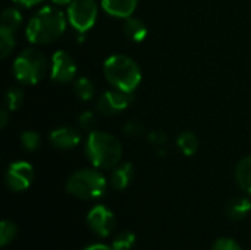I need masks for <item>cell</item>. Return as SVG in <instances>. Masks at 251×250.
<instances>
[{"instance_id": "cell-26", "label": "cell", "mask_w": 251, "mask_h": 250, "mask_svg": "<svg viewBox=\"0 0 251 250\" xmlns=\"http://www.w3.org/2000/svg\"><path fill=\"white\" fill-rule=\"evenodd\" d=\"M212 250H243V249L240 248V245H238L235 240H232V239H229V237H222V239H219V240H216V242H215V245H213Z\"/></svg>"}, {"instance_id": "cell-18", "label": "cell", "mask_w": 251, "mask_h": 250, "mask_svg": "<svg viewBox=\"0 0 251 250\" xmlns=\"http://www.w3.org/2000/svg\"><path fill=\"white\" fill-rule=\"evenodd\" d=\"M176 144L185 156H193L199 150V139L191 131H184L178 136Z\"/></svg>"}, {"instance_id": "cell-20", "label": "cell", "mask_w": 251, "mask_h": 250, "mask_svg": "<svg viewBox=\"0 0 251 250\" xmlns=\"http://www.w3.org/2000/svg\"><path fill=\"white\" fill-rule=\"evenodd\" d=\"M135 234L132 231H124L121 234H118L112 243L113 250H131L135 245Z\"/></svg>"}, {"instance_id": "cell-29", "label": "cell", "mask_w": 251, "mask_h": 250, "mask_svg": "<svg viewBox=\"0 0 251 250\" xmlns=\"http://www.w3.org/2000/svg\"><path fill=\"white\" fill-rule=\"evenodd\" d=\"M16 4L19 6H24V7H31V6H35L38 3H41L43 0H13Z\"/></svg>"}, {"instance_id": "cell-11", "label": "cell", "mask_w": 251, "mask_h": 250, "mask_svg": "<svg viewBox=\"0 0 251 250\" xmlns=\"http://www.w3.org/2000/svg\"><path fill=\"white\" fill-rule=\"evenodd\" d=\"M50 141L54 147L68 150V149H74L75 146L79 144L81 136L72 127H59L50 133Z\"/></svg>"}, {"instance_id": "cell-10", "label": "cell", "mask_w": 251, "mask_h": 250, "mask_svg": "<svg viewBox=\"0 0 251 250\" xmlns=\"http://www.w3.org/2000/svg\"><path fill=\"white\" fill-rule=\"evenodd\" d=\"M51 80L56 83H69L76 74V65L72 56L59 50L51 57Z\"/></svg>"}, {"instance_id": "cell-27", "label": "cell", "mask_w": 251, "mask_h": 250, "mask_svg": "<svg viewBox=\"0 0 251 250\" xmlns=\"http://www.w3.org/2000/svg\"><path fill=\"white\" fill-rule=\"evenodd\" d=\"M96 125V116L91 111H85L79 115V127L87 131H93Z\"/></svg>"}, {"instance_id": "cell-4", "label": "cell", "mask_w": 251, "mask_h": 250, "mask_svg": "<svg viewBox=\"0 0 251 250\" xmlns=\"http://www.w3.org/2000/svg\"><path fill=\"white\" fill-rule=\"evenodd\" d=\"M106 178L97 169H79L66 181V192L76 199H99L106 192Z\"/></svg>"}, {"instance_id": "cell-24", "label": "cell", "mask_w": 251, "mask_h": 250, "mask_svg": "<svg viewBox=\"0 0 251 250\" xmlns=\"http://www.w3.org/2000/svg\"><path fill=\"white\" fill-rule=\"evenodd\" d=\"M15 47V37L13 34L0 32V56L4 59Z\"/></svg>"}, {"instance_id": "cell-19", "label": "cell", "mask_w": 251, "mask_h": 250, "mask_svg": "<svg viewBox=\"0 0 251 250\" xmlns=\"http://www.w3.org/2000/svg\"><path fill=\"white\" fill-rule=\"evenodd\" d=\"M74 93H75V94L78 96V99L82 100V102L91 100L93 96H94V85H93V83H91L88 78L82 77V78H79V80L75 83V85H74Z\"/></svg>"}, {"instance_id": "cell-22", "label": "cell", "mask_w": 251, "mask_h": 250, "mask_svg": "<svg viewBox=\"0 0 251 250\" xmlns=\"http://www.w3.org/2000/svg\"><path fill=\"white\" fill-rule=\"evenodd\" d=\"M24 102V91L19 87H10L6 93V105L7 109L16 111Z\"/></svg>"}, {"instance_id": "cell-31", "label": "cell", "mask_w": 251, "mask_h": 250, "mask_svg": "<svg viewBox=\"0 0 251 250\" xmlns=\"http://www.w3.org/2000/svg\"><path fill=\"white\" fill-rule=\"evenodd\" d=\"M6 124H7V112H6V109H1V112H0V128H4Z\"/></svg>"}, {"instance_id": "cell-6", "label": "cell", "mask_w": 251, "mask_h": 250, "mask_svg": "<svg viewBox=\"0 0 251 250\" xmlns=\"http://www.w3.org/2000/svg\"><path fill=\"white\" fill-rule=\"evenodd\" d=\"M96 0H72L68 6V21L79 32H87L97 19Z\"/></svg>"}, {"instance_id": "cell-21", "label": "cell", "mask_w": 251, "mask_h": 250, "mask_svg": "<svg viewBox=\"0 0 251 250\" xmlns=\"http://www.w3.org/2000/svg\"><path fill=\"white\" fill-rule=\"evenodd\" d=\"M18 230H16V225L10 221H1L0 224V245L4 248L7 246L16 236Z\"/></svg>"}, {"instance_id": "cell-32", "label": "cell", "mask_w": 251, "mask_h": 250, "mask_svg": "<svg viewBox=\"0 0 251 250\" xmlns=\"http://www.w3.org/2000/svg\"><path fill=\"white\" fill-rule=\"evenodd\" d=\"M72 0H53V3H56V4H69Z\"/></svg>"}, {"instance_id": "cell-9", "label": "cell", "mask_w": 251, "mask_h": 250, "mask_svg": "<svg viewBox=\"0 0 251 250\" xmlns=\"http://www.w3.org/2000/svg\"><path fill=\"white\" fill-rule=\"evenodd\" d=\"M87 224L90 230L99 237H107L115 228V215L106 206L97 205L88 212Z\"/></svg>"}, {"instance_id": "cell-15", "label": "cell", "mask_w": 251, "mask_h": 250, "mask_svg": "<svg viewBox=\"0 0 251 250\" xmlns=\"http://www.w3.org/2000/svg\"><path fill=\"white\" fill-rule=\"evenodd\" d=\"M235 178L241 190L247 194H251V156H247L238 162Z\"/></svg>"}, {"instance_id": "cell-13", "label": "cell", "mask_w": 251, "mask_h": 250, "mask_svg": "<svg viewBox=\"0 0 251 250\" xmlns=\"http://www.w3.org/2000/svg\"><path fill=\"white\" fill-rule=\"evenodd\" d=\"M134 177V167L132 164H122L118 165L112 172V186L116 190H124L129 186Z\"/></svg>"}, {"instance_id": "cell-12", "label": "cell", "mask_w": 251, "mask_h": 250, "mask_svg": "<svg viewBox=\"0 0 251 250\" xmlns=\"http://www.w3.org/2000/svg\"><path fill=\"white\" fill-rule=\"evenodd\" d=\"M138 0H101V7L115 18H129L135 7Z\"/></svg>"}, {"instance_id": "cell-2", "label": "cell", "mask_w": 251, "mask_h": 250, "mask_svg": "<svg viewBox=\"0 0 251 250\" xmlns=\"http://www.w3.org/2000/svg\"><path fill=\"white\" fill-rule=\"evenodd\" d=\"M85 153L93 167L99 169H112L118 167L122 158V146L119 140L103 131H90Z\"/></svg>"}, {"instance_id": "cell-23", "label": "cell", "mask_w": 251, "mask_h": 250, "mask_svg": "<svg viewBox=\"0 0 251 250\" xmlns=\"http://www.w3.org/2000/svg\"><path fill=\"white\" fill-rule=\"evenodd\" d=\"M21 143L22 146L28 150V152H34L40 147L41 143V137L38 133L35 131H24L21 134Z\"/></svg>"}, {"instance_id": "cell-30", "label": "cell", "mask_w": 251, "mask_h": 250, "mask_svg": "<svg viewBox=\"0 0 251 250\" xmlns=\"http://www.w3.org/2000/svg\"><path fill=\"white\" fill-rule=\"evenodd\" d=\"M84 250H113V248H109V246H106V245H91V246H88V248H85Z\"/></svg>"}, {"instance_id": "cell-5", "label": "cell", "mask_w": 251, "mask_h": 250, "mask_svg": "<svg viewBox=\"0 0 251 250\" xmlns=\"http://www.w3.org/2000/svg\"><path fill=\"white\" fill-rule=\"evenodd\" d=\"M46 57L34 47L22 50L13 62V74L24 84H37L46 72Z\"/></svg>"}, {"instance_id": "cell-7", "label": "cell", "mask_w": 251, "mask_h": 250, "mask_svg": "<svg viewBox=\"0 0 251 250\" xmlns=\"http://www.w3.org/2000/svg\"><path fill=\"white\" fill-rule=\"evenodd\" d=\"M34 180L32 165L25 161H18L9 165L6 172V184L12 192L26 190Z\"/></svg>"}, {"instance_id": "cell-1", "label": "cell", "mask_w": 251, "mask_h": 250, "mask_svg": "<svg viewBox=\"0 0 251 250\" xmlns=\"http://www.w3.org/2000/svg\"><path fill=\"white\" fill-rule=\"evenodd\" d=\"M66 28L65 15L56 7H43L28 22L25 34L34 44H46L57 40Z\"/></svg>"}, {"instance_id": "cell-16", "label": "cell", "mask_w": 251, "mask_h": 250, "mask_svg": "<svg viewBox=\"0 0 251 250\" xmlns=\"http://www.w3.org/2000/svg\"><path fill=\"white\" fill-rule=\"evenodd\" d=\"M22 22V15L18 9L15 7H7L1 13V25H0V32H7V34H15L16 29L19 28Z\"/></svg>"}, {"instance_id": "cell-17", "label": "cell", "mask_w": 251, "mask_h": 250, "mask_svg": "<svg viewBox=\"0 0 251 250\" xmlns=\"http://www.w3.org/2000/svg\"><path fill=\"white\" fill-rule=\"evenodd\" d=\"M228 217L232 220H244L251 212V202L247 197H237L229 202L226 208Z\"/></svg>"}, {"instance_id": "cell-28", "label": "cell", "mask_w": 251, "mask_h": 250, "mask_svg": "<svg viewBox=\"0 0 251 250\" xmlns=\"http://www.w3.org/2000/svg\"><path fill=\"white\" fill-rule=\"evenodd\" d=\"M147 139H149V143L153 144L154 147H165V144H166V141H168L166 134H165L163 131H160V130L151 131V133L147 136Z\"/></svg>"}, {"instance_id": "cell-14", "label": "cell", "mask_w": 251, "mask_h": 250, "mask_svg": "<svg viewBox=\"0 0 251 250\" xmlns=\"http://www.w3.org/2000/svg\"><path fill=\"white\" fill-rule=\"evenodd\" d=\"M124 32L129 40L140 43L147 37V27L141 19L129 16V18H126V21L124 24Z\"/></svg>"}, {"instance_id": "cell-25", "label": "cell", "mask_w": 251, "mask_h": 250, "mask_svg": "<svg viewBox=\"0 0 251 250\" xmlns=\"http://www.w3.org/2000/svg\"><path fill=\"white\" fill-rule=\"evenodd\" d=\"M144 131H146L144 125L138 121H129L124 125V133L131 137H140L144 134Z\"/></svg>"}, {"instance_id": "cell-3", "label": "cell", "mask_w": 251, "mask_h": 250, "mask_svg": "<svg viewBox=\"0 0 251 250\" xmlns=\"http://www.w3.org/2000/svg\"><path fill=\"white\" fill-rule=\"evenodd\" d=\"M104 77L118 90L132 93L141 83L138 65L125 55H112L104 62Z\"/></svg>"}, {"instance_id": "cell-8", "label": "cell", "mask_w": 251, "mask_h": 250, "mask_svg": "<svg viewBox=\"0 0 251 250\" xmlns=\"http://www.w3.org/2000/svg\"><path fill=\"white\" fill-rule=\"evenodd\" d=\"M131 99H132L131 93L122 91L118 88L106 91L97 100V111L101 115H107V116L116 115L128 108V105L131 103Z\"/></svg>"}]
</instances>
